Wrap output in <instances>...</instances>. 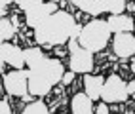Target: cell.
<instances>
[{
  "instance_id": "obj_14",
  "label": "cell",
  "mask_w": 135,
  "mask_h": 114,
  "mask_svg": "<svg viewBox=\"0 0 135 114\" xmlns=\"http://www.w3.org/2000/svg\"><path fill=\"white\" fill-rule=\"evenodd\" d=\"M23 55H25V65H29L31 68L36 67L38 63H42V61L46 59V57H44V53H42L38 48H29V49H25Z\"/></svg>"
},
{
  "instance_id": "obj_21",
  "label": "cell",
  "mask_w": 135,
  "mask_h": 114,
  "mask_svg": "<svg viewBox=\"0 0 135 114\" xmlns=\"http://www.w3.org/2000/svg\"><path fill=\"white\" fill-rule=\"evenodd\" d=\"M6 6H8V2L0 0V19H2V17H4V13H6Z\"/></svg>"
},
{
  "instance_id": "obj_10",
  "label": "cell",
  "mask_w": 135,
  "mask_h": 114,
  "mask_svg": "<svg viewBox=\"0 0 135 114\" xmlns=\"http://www.w3.org/2000/svg\"><path fill=\"white\" fill-rule=\"evenodd\" d=\"M0 59H2L4 63L12 65L13 68H17V71H21L23 65H25L23 49H19L17 46H13L10 42H4L2 46H0Z\"/></svg>"
},
{
  "instance_id": "obj_25",
  "label": "cell",
  "mask_w": 135,
  "mask_h": 114,
  "mask_svg": "<svg viewBox=\"0 0 135 114\" xmlns=\"http://www.w3.org/2000/svg\"><path fill=\"white\" fill-rule=\"evenodd\" d=\"M133 10H135V2H133Z\"/></svg>"
},
{
  "instance_id": "obj_5",
  "label": "cell",
  "mask_w": 135,
  "mask_h": 114,
  "mask_svg": "<svg viewBox=\"0 0 135 114\" xmlns=\"http://www.w3.org/2000/svg\"><path fill=\"white\" fill-rule=\"evenodd\" d=\"M69 51H70V72L74 74H88L93 68V53H89L88 49L80 48L76 38L69 40Z\"/></svg>"
},
{
  "instance_id": "obj_1",
  "label": "cell",
  "mask_w": 135,
  "mask_h": 114,
  "mask_svg": "<svg viewBox=\"0 0 135 114\" xmlns=\"http://www.w3.org/2000/svg\"><path fill=\"white\" fill-rule=\"evenodd\" d=\"M82 27L67 12H55L34 29V40L44 46H59L70 38H78Z\"/></svg>"
},
{
  "instance_id": "obj_4",
  "label": "cell",
  "mask_w": 135,
  "mask_h": 114,
  "mask_svg": "<svg viewBox=\"0 0 135 114\" xmlns=\"http://www.w3.org/2000/svg\"><path fill=\"white\" fill-rule=\"evenodd\" d=\"M17 6L25 10L27 25L32 29H36L40 23H44L50 15H53L57 10L55 2H40V0H19Z\"/></svg>"
},
{
  "instance_id": "obj_23",
  "label": "cell",
  "mask_w": 135,
  "mask_h": 114,
  "mask_svg": "<svg viewBox=\"0 0 135 114\" xmlns=\"http://www.w3.org/2000/svg\"><path fill=\"white\" fill-rule=\"evenodd\" d=\"M131 71L135 72V55H133V61H131Z\"/></svg>"
},
{
  "instance_id": "obj_2",
  "label": "cell",
  "mask_w": 135,
  "mask_h": 114,
  "mask_svg": "<svg viewBox=\"0 0 135 114\" xmlns=\"http://www.w3.org/2000/svg\"><path fill=\"white\" fill-rule=\"evenodd\" d=\"M65 74V67L59 59H44L42 63L27 71V82H29V95H46L51 91V87L61 82Z\"/></svg>"
},
{
  "instance_id": "obj_12",
  "label": "cell",
  "mask_w": 135,
  "mask_h": 114,
  "mask_svg": "<svg viewBox=\"0 0 135 114\" xmlns=\"http://www.w3.org/2000/svg\"><path fill=\"white\" fill-rule=\"evenodd\" d=\"M110 32L114 34H122V32H131L133 31V19L128 15H110V19L107 21Z\"/></svg>"
},
{
  "instance_id": "obj_6",
  "label": "cell",
  "mask_w": 135,
  "mask_h": 114,
  "mask_svg": "<svg viewBox=\"0 0 135 114\" xmlns=\"http://www.w3.org/2000/svg\"><path fill=\"white\" fill-rule=\"evenodd\" d=\"M73 4L80 8L82 12L91 13V15L103 13V12H109L112 15H122V12L126 10L124 0H76Z\"/></svg>"
},
{
  "instance_id": "obj_16",
  "label": "cell",
  "mask_w": 135,
  "mask_h": 114,
  "mask_svg": "<svg viewBox=\"0 0 135 114\" xmlns=\"http://www.w3.org/2000/svg\"><path fill=\"white\" fill-rule=\"evenodd\" d=\"M23 114H50V110L42 101H32V103H29L25 107Z\"/></svg>"
},
{
  "instance_id": "obj_20",
  "label": "cell",
  "mask_w": 135,
  "mask_h": 114,
  "mask_svg": "<svg viewBox=\"0 0 135 114\" xmlns=\"http://www.w3.org/2000/svg\"><path fill=\"white\" fill-rule=\"evenodd\" d=\"M126 87H128V95H133L135 93V80H131L129 84H126Z\"/></svg>"
},
{
  "instance_id": "obj_22",
  "label": "cell",
  "mask_w": 135,
  "mask_h": 114,
  "mask_svg": "<svg viewBox=\"0 0 135 114\" xmlns=\"http://www.w3.org/2000/svg\"><path fill=\"white\" fill-rule=\"evenodd\" d=\"M4 65H6V63H4V61H2V59H0V72H2V71H4Z\"/></svg>"
},
{
  "instance_id": "obj_18",
  "label": "cell",
  "mask_w": 135,
  "mask_h": 114,
  "mask_svg": "<svg viewBox=\"0 0 135 114\" xmlns=\"http://www.w3.org/2000/svg\"><path fill=\"white\" fill-rule=\"evenodd\" d=\"M73 80H74V72H70V71L65 72V74H63V78H61V82H63V84H70Z\"/></svg>"
},
{
  "instance_id": "obj_8",
  "label": "cell",
  "mask_w": 135,
  "mask_h": 114,
  "mask_svg": "<svg viewBox=\"0 0 135 114\" xmlns=\"http://www.w3.org/2000/svg\"><path fill=\"white\" fill-rule=\"evenodd\" d=\"M4 87L10 95L23 97L25 101H31L29 95V82H27V72L25 71H12L4 76Z\"/></svg>"
},
{
  "instance_id": "obj_17",
  "label": "cell",
  "mask_w": 135,
  "mask_h": 114,
  "mask_svg": "<svg viewBox=\"0 0 135 114\" xmlns=\"http://www.w3.org/2000/svg\"><path fill=\"white\" fill-rule=\"evenodd\" d=\"M93 114H109V107H107V103H99L97 108L93 110Z\"/></svg>"
},
{
  "instance_id": "obj_11",
  "label": "cell",
  "mask_w": 135,
  "mask_h": 114,
  "mask_svg": "<svg viewBox=\"0 0 135 114\" xmlns=\"http://www.w3.org/2000/svg\"><path fill=\"white\" fill-rule=\"evenodd\" d=\"M103 84H105V78L86 74V76H84V90H86V95H88L91 101H99V99H101V91H103Z\"/></svg>"
},
{
  "instance_id": "obj_9",
  "label": "cell",
  "mask_w": 135,
  "mask_h": 114,
  "mask_svg": "<svg viewBox=\"0 0 135 114\" xmlns=\"http://www.w3.org/2000/svg\"><path fill=\"white\" fill-rule=\"evenodd\" d=\"M114 53L120 59H128L135 55V36L131 32H122V34H114V42H112Z\"/></svg>"
},
{
  "instance_id": "obj_3",
  "label": "cell",
  "mask_w": 135,
  "mask_h": 114,
  "mask_svg": "<svg viewBox=\"0 0 135 114\" xmlns=\"http://www.w3.org/2000/svg\"><path fill=\"white\" fill-rule=\"evenodd\" d=\"M110 38V29L107 21L101 19H95V21H89L88 25H84L82 31H80V36L76 38L80 48L88 49L89 53H95V51H101L107 44H109Z\"/></svg>"
},
{
  "instance_id": "obj_26",
  "label": "cell",
  "mask_w": 135,
  "mask_h": 114,
  "mask_svg": "<svg viewBox=\"0 0 135 114\" xmlns=\"http://www.w3.org/2000/svg\"><path fill=\"white\" fill-rule=\"evenodd\" d=\"M133 95H135V93H133Z\"/></svg>"
},
{
  "instance_id": "obj_19",
  "label": "cell",
  "mask_w": 135,
  "mask_h": 114,
  "mask_svg": "<svg viewBox=\"0 0 135 114\" xmlns=\"http://www.w3.org/2000/svg\"><path fill=\"white\" fill-rule=\"evenodd\" d=\"M0 114H12V108L6 101H0Z\"/></svg>"
},
{
  "instance_id": "obj_15",
  "label": "cell",
  "mask_w": 135,
  "mask_h": 114,
  "mask_svg": "<svg viewBox=\"0 0 135 114\" xmlns=\"http://www.w3.org/2000/svg\"><path fill=\"white\" fill-rule=\"evenodd\" d=\"M13 34H15V25L12 23V19L2 17V19H0V38L6 42V40H10Z\"/></svg>"
},
{
  "instance_id": "obj_7",
  "label": "cell",
  "mask_w": 135,
  "mask_h": 114,
  "mask_svg": "<svg viewBox=\"0 0 135 114\" xmlns=\"http://www.w3.org/2000/svg\"><path fill=\"white\" fill-rule=\"evenodd\" d=\"M101 99L103 103H124L128 99V87L126 82L118 74H110L103 84V91H101Z\"/></svg>"
},
{
  "instance_id": "obj_24",
  "label": "cell",
  "mask_w": 135,
  "mask_h": 114,
  "mask_svg": "<svg viewBox=\"0 0 135 114\" xmlns=\"http://www.w3.org/2000/svg\"><path fill=\"white\" fill-rule=\"evenodd\" d=\"M2 44H4V40H2V38H0V46H2Z\"/></svg>"
},
{
  "instance_id": "obj_13",
  "label": "cell",
  "mask_w": 135,
  "mask_h": 114,
  "mask_svg": "<svg viewBox=\"0 0 135 114\" xmlns=\"http://www.w3.org/2000/svg\"><path fill=\"white\" fill-rule=\"evenodd\" d=\"M70 107H73V114H93V101L86 93H76Z\"/></svg>"
}]
</instances>
